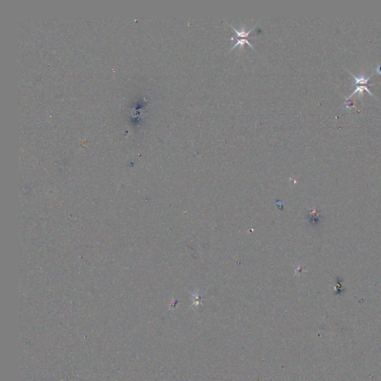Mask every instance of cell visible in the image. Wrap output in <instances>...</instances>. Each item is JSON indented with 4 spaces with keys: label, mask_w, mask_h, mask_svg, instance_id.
Segmentation results:
<instances>
[{
    "label": "cell",
    "mask_w": 381,
    "mask_h": 381,
    "mask_svg": "<svg viewBox=\"0 0 381 381\" xmlns=\"http://www.w3.org/2000/svg\"><path fill=\"white\" fill-rule=\"evenodd\" d=\"M229 26H230L232 28V30H233V31H234V32L236 34V37H232L231 39H237V37H238L239 39H244V37H248L249 36L250 32H251L252 31L253 29L255 28V26H254V27H252L251 29H250V30H249V31H246V30H244L243 28H242L240 31H237V29H235V28L232 27V26H231V25H229Z\"/></svg>",
    "instance_id": "1"
},
{
    "label": "cell",
    "mask_w": 381,
    "mask_h": 381,
    "mask_svg": "<svg viewBox=\"0 0 381 381\" xmlns=\"http://www.w3.org/2000/svg\"><path fill=\"white\" fill-rule=\"evenodd\" d=\"M350 72V73L351 74V72ZM351 75H353V77H354V79H355V80H356L355 84H360V83H367L368 80H369L370 78H371V76H370V77H367V78H365V77H364L363 76V77H356V76H354V75H353V74H351Z\"/></svg>",
    "instance_id": "3"
},
{
    "label": "cell",
    "mask_w": 381,
    "mask_h": 381,
    "mask_svg": "<svg viewBox=\"0 0 381 381\" xmlns=\"http://www.w3.org/2000/svg\"><path fill=\"white\" fill-rule=\"evenodd\" d=\"M377 72L381 74V65H380V66L377 68Z\"/></svg>",
    "instance_id": "4"
},
{
    "label": "cell",
    "mask_w": 381,
    "mask_h": 381,
    "mask_svg": "<svg viewBox=\"0 0 381 381\" xmlns=\"http://www.w3.org/2000/svg\"><path fill=\"white\" fill-rule=\"evenodd\" d=\"M235 40H237V42H236L235 44V45H233V47H232V49H231L230 51H232V50L233 49V48H235L236 46H237L238 45H241V46H243V45H244V44H247V45H249L250 47H251L252 49L255 50V48H254V46H252V44L250 43L249 42V40H247V39H235Z\"/></svg>",
    "instance_id": "2"
}]
</instances>
